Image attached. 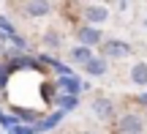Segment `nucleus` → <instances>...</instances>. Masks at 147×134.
<instances>
[{"label":"nucleus","instance_id":"nucleus-6","mask_svg":"<svg viewBox=\"0 0 147 134\" xmlns=\"http://www.w3.org/2000/svg\"><path fill=\"white\" fill-rule=\"evenodd\" d=\"M82 69H84V74H87V77H104L106 71H109V60H106L104 55H93Z\"/></svg>","mask_w":147,"mask_h":134},{"label":"nucleus","instance_id":"nucleus-12","mask_svg":"<svg viewBox=\"0 0 147 134\" xmlns=\"http://www.w3.org/2000/svg\"><path fill=\"white\" fill-rule=\"evenodd\" d=\"M55 104H57V110H63V112H74V110L79 107V96H68V93H57Z\"/></svg>","mask_w":147,"mask_h":134},{"label":"nucleus","instance_id":"nucleus-13","mask_svg":"<svg viewBox=\"0 0 147 134\" xmlns=\"http://www.w3.org/2000/svg\"><path fill=\"white\" fill-rule=\"evenodd\" d=\"M16 123H19V118H16V115H8V112H3V110H0V126H3L5 131H11Z\"/></svg>","mask_w":147,"mask_h":134},{"label":"nucleus","instance_id":"nucleus-8","mask_svg":"<svg viewBox=\"0 0 147 134\" xmlns=\"http://www.w3.org/2000/svg\"><path fill=\"white\" fill-rule=\"evenodd\" d=\"M65 115H68V112H63V110H55V112L44 115V118H41V120L36 123V131H38V134H47V131H52L55 126H57L60 120L65 118Z\"/></svg>","mask_w":147,"mask_h":134},{"label":"nucleus","instance_id":"nucleus-9","mask_svg":"<svg viewBox=\"0 0 147 134\" xmlns=\"http://www.w3.org/2000/svg\"><path fill=\"white\" fill-rule=\"evenodd\" d=\"M49 11H52V3H49V0H27V3H25V14L33 16V19L47 16Z\"/></svg>","mask_w":147,"mask_h":134},{"label":"nucleus","instance_id":"nucleus-18","mask_svg":"<svg viewBox=\"0 0 147 134\" xmlns=\"http://www.w3.org/2000/svg\"><path fill=\"white\" fill-rule=\"evenodd\" d=\"M136 99H139V104H144V107H147V90H144V93H139Z\"/></svg>","mask_w":147,"mask_h":134},{"label":"nucleus","instance_id":"nucleus-15","mask_svg":"<svg viewBox=\"0 0 147 134\" xmlns=\"http://www.w3.org/2000/svg\"><path fill=\"white\" fill-rule=\"evenodd\" d=\"M11 134H38V131H36L33 123H16L14 129H11Z\"/></svg>","mask_w":147,"mask_h":134},{"label":"nucleus","instance_id":"nucleus-3","mask_svg":"<svg viewBox=\"0 0 147 134\" xmlns=\"http://www.w3.org/2000/svg\"><path fill=\"white\" fill-rule=\"evenodd\" d=\"M76 38H79V44H84V47H98V44H104V33H101L98 25L76 27Z\"/></svg>","mask_w":147,"mask_h":134},{"label":"nucleus","instance_id":"nucleus-2","mask_svg":"<svg viewBox=\"0 0 147 134\" xmlns=\"http://www.w3.org/2000/svg\"><path fill=\"white\" fill-rule=\"evenodd\" d=\"M117 129L120 134H142L144 131V118L136 112H123L117 118Z\"/></svg>","mask_w":147,"mask_h":134},{"label":"nucleus","instance_id":"nucleus-1","mask_svg":"<svg viewBox=\"0 0 147 134\" xmlns=\"http://www.w3.org/2000/svg\"><path fill=\"white\" fill-rule=\"evenodd\" d=\"M134 47L128 41H120V38H106L104 44H101V55H104L106 60H120L125 58V55H131Z\"/></svg>","mask_w":147,"mask_h":134},{"label":"nucleus","instance_id":"nucleus-14","mask_svg":"<svg viewBox=\"0 0 147 134\" xmlns=\"http://www.w3.org/2000/svg\"><path fill=\"white\" fill-rule=\"evenodd\" d=\"M0 30H3L8 38H11V36H16V27H14V22H11L8 16H0Z\"/></svg>","mask_w":147,"mask_h":134},{"label":"nucleus","instance_id":"nucleus-20","mask_svg":"<svg viewBox=\"0 0 147 134\" xmlns=\"http://www.w3.org/2000/svg\"><path fill=\"white\" fill-rule=\"evenodd\" d=\"M8 134H11V131H8Z\"/></svg>","mask_w":147,"mask_h":134},{"label":"nucleus","instance_id":"nucleus-5","mask_svg":"<svg viewBox=\"0 0 147 134\" xmlns=\"http://www.w3.org/2000/svg\"><path fill=\"white\" fill-rule=\"evenodd\" d=\"M90 110H93V115L98 120H112L115 118V104H112V99H106V96H95L93 104H90Z\"/></svg>","mask_w":147,"mask_h":134},{"label":"nucleus","instance_id":"nucleus-11","mask_svg":"<svg viewBox=\"0 0 147 134\" xmlns=\"http://www.w3.org/2000/svg\"><path fill=\"white\" fill-rule=\"evenodd\" d=\"M68 58L74 60V63H79V66H84L90 58H93V47H84V44H79V47H71V52H68Z\"/></svg>","mask_w":147,"mask_h":134},{"label":"nucleus","instance_id":"nucleus-16","mask_svg":"<svg viewBox=\"0 0 147 134\" xmlns=\"http://www.w3.org/2000/svg\"><path fill=\"white\" fill-rule=\"evenodd\" d=\"M44 44H49V47H60V36H57V33H52V30L44 33Z\"/></svg>","mask_w":147,"mask_h":134},{"label":"nucleus","instance_id":"nucleus-4","mask_svg":"<svg viewBox=\"0 0 147 134\" xmlns=\"http://www.w3.org/2000/svg\"><path fill=\"white\" fill-rule=\"evenodd\" d=\"M57 90H60V93H68V96H79L82 90H90V82H82L76 74H71V77H57Z\"/></svg>","mask_w":147,"mask_h":134},{"label":"nucleus","instance_id":"nucleus-17","mask_svg":"<svg viewBox=\"0 0 147 134\" xmlns=\"http://www.w3.org/2000/svg\"><path fill=\"white\" fill-rule=\"evenodd\" d=\"M8 41H11V44H14V47H16V49H19V52H25V49H27V41H25V38H22V36H19V33H16V36H11V38H8Z\"/></svg>","mask_w":147,"mask_h":134},{"label":"nucleus","instance_id":"nucleus-7","mask_svg":"<svg viewBox=\"0 0 147 134\" xmlns=\"http://www.w3.org/2000/svg\"><path fill=\"white\" fill-rule=\"evenodd\" d=\"M84 22L87 25H104L106 19H109V8H104V5H84Z\"/></svg>","mask_w":147,"mask_h":134},{"label":"nucleus","instance_id":"nucleus-10","mask_svg":"<svg viewBox=\"0 0 147 134\" xmlns=\"http://www.w3.org/2000/svg\"><path fill=\"white\" fill-rule=\"evenodd\" d=\"M128 77H131V82H134L136 88H147V63H144V60L134 63L131 71H128Z\"/></svg>","mask_w":147,"mask_h":134},{"label":"nucleus","instance_id":"nucleus-19","mask_svg":"<svg viewBox=\"0 0 147 134\" xmlns=\"http://www.w3.org/2000/svg\"><path fill=\"white\" fill-rule=\"evenodd\" d=\"M144 27H147V19H144Z\"/></svg>","mask_w":147,"mask_h":134}]
</instances>
